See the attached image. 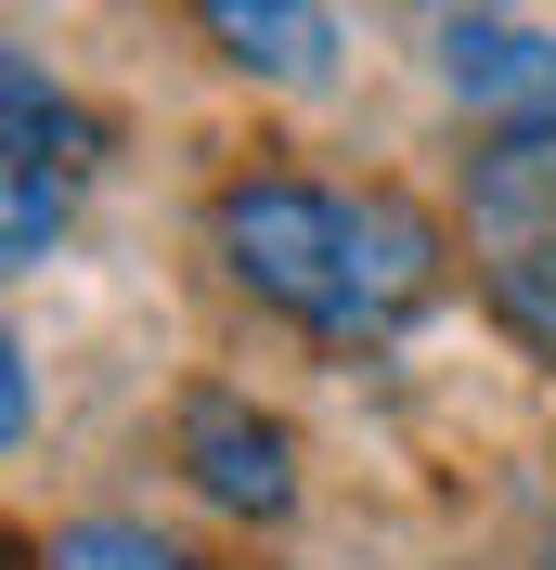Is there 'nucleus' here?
Masks as SVG:
<instances>
[{
	"label": "nucleus",
	"mask_w": 556,
	"mask_h": 570,
	"mask_svg": "<svg viewBox=\"0 0 556 570\" xmlns=\"http://www.w3.org/2000/svg\"><path fill=\"white\" fill-rule=\"evenodd\" d=\"M195 27L234 78H272V91H337V66H349L337 0H195Z\"/></svg>",
	"instance_id": "obj_3"
},
{
	"label": "nucleus",
	"mask_w": 556,
	"mask_h": 570,
	"mask_svg": "<svg viewBox=\"0 0 556 570\" xmlns=\"http://www.w3.org/2000/svg\"><path fill=\"white\" fill-rule=\"evenodd\" d=\"M492 312H505V337H530V351L556 363V247H492Z\"/></svg>",
	"instance_id": "obj_8"
},
{
	"label": "nucleus",
	"mask_w": 556,
	"mask_h": 570,
	"mask_svg": "<svg viewBox=\"0 0 556 570\" xmlns=\"http://www.w3.org/2000/svg\"><path fill=\"white\" fill-rule=\"evenodd\" d=\"M453 13H492V0H453Z\"/></svg>",
	"instance_id": "obj_10"
},
{
	"label": "nucleus",
	"mask_w": 556,
	"mask_h": 570,
	"mask_svg": "<svg viewBox=\"0 0 556 570\" xmlns=\"http://www.w3.org/2000/svg\"><path fill=\"white\" fill-rule=\"evenodd\" d=\"M544 570H556V544H544Z\"/></svg>",
	"instance_id": "obj_11"
},
{
	"label": "nucleus",
	"mask_w": 556,
	"mask_h": 570,
	"mask_svg": "<svg viewBox=\"0 0 556 570\" xmlns=\"http://www.w3.org/2000/svg\"><path fill=\"white\" fill-rule=\"evenodd\" d=\"M440 298V220L415 195H363V351Z\"/></svg>",
	"instance_id": "obj_6"
},
{
	"label": "nucleus",
	"mask_w": 556,
	"mask_h": 570,
	"mask_svg": "<svg viewBox=\"0 0 556 570\" xmlns=\"http://www.w3.org/2000/svg\"><path fill=\"white\" fill-rule=\"evenodd\" d=\"M440 91L492 130L518 117H556V39L518 27V13H440Z\"/></svg>",
	"instance_id": "obj_4"
},
{
	"label": "nucleus",
	"mask_w": 556,
	"mask_h": 570,
	"mask_svg": "<svg viewBox=\"0 0 556 570\" xmlns=\"http://www.w3.org/2000/svg\"><path fill=\"white\" fill-rule=\"evenodd\" d=\"M208 247L259 312H285L324 351H363V195L311 169H234L208 195Z\"/></svg>",
	"instance_id": "obj_1"
},
{
	"label": "nucleus",
	"mask_w": 556,
	"mask_h": 570,
	"mask_svg": "<svg viewBox=\"0 0 556 570\" xmlns=\"http://www.w3.org/2000/svg\"><path fill=\"white\" fill-rule=\"evenodd\" d=\"M0 415H13V441L39 428V390H27V351H0Z\"/></svg>",
	"instance_id": "obj_9"
},
{
	"label": "nucleus",
	"mask_w": 556,
	"mask_h": 570,
	"mask_svg": "<svg viewBox=\"0 0 556 570\" xmlns=\"http://www.w3.org/2000/svg\"><path fill=\"white\" fill-rule=\"evenodd\" d=\"M466 220L492 247H556V117H518L466 156Z\"/></svg>",
	"instance_id": "obj_5"
},
{
	"label": "nucleus",
	"mask_w": 556,
	"mask_h": 570,
	"mask_svg": "<svg viewBox=\"0 0 556 570\" xmlns=\"http://www.w3.org/2000/svg\"><path fill=\"white\" fill-rule=\"evenodd\" d=\"M39 570H195L156 519H66V532L39 544Z\"/></svg>",
	"instance_id": "obj_7"
},
{
	"label": "nucleus",
	"mask_w": 556,
	"mask_h": 570,
	"mask_svg": "<svg viewBox=\"0 0 556 570\" xmlns=\"http://www.w3.org/2000/svg\"><path fill=\"white\" fill-rule=\"evenodd\" d=\"M169 441H181V480H195L220 519H246V532L298 519V441H285V415H259L246 390H195Z\"/></svg>",
	"instance_id": "obj_2"
}]
</instances>
